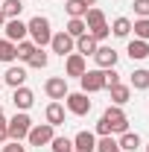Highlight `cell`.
<instances>
[{"label":"cell","instance_id":"1","mask_svg":"<svg viewBox=\"0 0 149 152\" xmlns=\"http://www.w3.org/2000/svg\"><path fill=\"white\" fill-rule=\"evenodd\" d=\"M123 132H129V117H126V111L120 105H108L102 111V117H99V123H96V134L105 137V134H123Z\"/></svg>","mask_w":149,"mask_h":152},{"label":"cell","instance_id":"2","mask_svg":"<svg viewBox=\"0 0 149 152\" xmlns=\"http://www.w3.org/2000/svg\"><path fill=\"white\" fill-rule=\"evenodd\" d=\"M26 35H29V41H32L35 47H47V44H50V38H53L50 18H44V15L29 18V20H26Z\"/></svg>","mask_w":149,"mask_h":152},{"label":"cell","instance_id":"3","mask_svg":"<svg viewBox=\"0 0 149 152\" xmlns=\"http://www.w3.org/2000/svg\"><path fill=\"white\" fill-rule=\"evenodd\" d=\"M6 129H9V140H26V134L32 129V120L26 111H18L12 120H6Z\"/></svg>","mask_w":149,"mask_h":152},{"label":"cell","instance_id":"4","mask_svg":"<svg viewBox=\"0 0 149 152\" xmlns=\"http://www.w3.org/2000/svg\"><path fill=\"white\" fill-rule=\"evenodd\" d=\"M56 137V126H50V123H32V129L26 134V140H29V146H50V140Z\"/></svg>","mask_w":149,"mask_h":152},{"label":"cell","instance_id":"5","mask_svg":"<svg viewBox=\"0 0 149 152\" xmlns=\"http://www.w3.org/2000/svg\"><path fill=\"white\" fill-rule=\"evenodd\" d=\"M64 111H70L73 117H85V114L91 111V99L85 91H73V94L64 96Z\"/></svg>","mask_w":149,"mask_h":152},{"label":"cell","instance_id":"6","mask_svg":"<svg viewBox=\"0 0 149 152\" xmlns=\"http://www.w3.org/2000/svg\"><path fill=\"white\" fill-rule=\"evenodd\" d=\"M79 82H82V91L85 94H96V91H105V70H85V73L79 76Z\"/></svg>","mask_w":149,"mask_h":152},{"label":"cell","instance_id":"7","mask_svg":"<svg viewBox=\"0 0 149 152\" xmlns=\"http://www.w3.org/2000/svg\"><path fill=\"white\" fill-rule=\"evenodd\" d=\"M50 50L56 53V56H70V53H76V38H70L64 29L61 32H53V38H50Z\"/></svg>","mask_w":149,"mask_h":152},{"label":"cell","instance_id":"8","mask_svg":"<svg viewBox=\"0 0 149 152\" xmlns=\"http://www.w3.org/2000/svg\"><path fill=\"white\" fill-rule=\"evenodd\" d=\"M3 38L12 41V44H18V41H23V38H29V35H26V20L9 18L6 23H3Z\"/></svg>","mask_w":149,"mask_h":152},{"label":"cell","instance_id":"9","mask_svg":"<svg viewBox=\"0 0 149 152\" xmlns=\"http://www.w3.org/2000/svg\"><path fill=\"white\" fill-rule=\"evenodd\" d=\"M117 58H120V53H117L114 47H108V44H99V47H96V53H93V61H96V67H99V70L117 67Z\"/></svg>","mask_w":149,"mask_h":152},{"label":"cell","instance_id":"10","mask_svg":"<svg viewBox=\"0 0 149 152\" xmlns=\"http://www.w3.org/2000/svg\"><path fill=\"white\" fill-rule=\"evenodd\" d=\"M44 94L50 96V99H64V96L70 94L67 91V76H50L47 82H44Z\"/></svg>","mask_w":149,"mask_h":152},{"label":"cell","instance_id":"11","mask_svg":"<svg viewBox=\"0 0 149 152\" xmlns=\"http://www.w3.org/2000/svg\"><path fill=\"white\" fill-rule=\"evenodd\" d=\"M88 70V61H85V56H79V53H70V56H64V76H79Z\"/></svg>","mask_w":149,"mask_h":152},{"label":"cell","instance_id":"12","mask_svg":"<svg viewBox=\"0 0 149 152\" xmlns=\"http://www.w3.org/2000/svg\"><path fill=\"white\" fill-rule=\"evenodd\" d=\"M12 102H15L18 111H29L32 102H35V94H32L26 85H20V88H15V94H12Z\"/></svg>","mask_w":149,"mask_h":152},{"label":"cell","instance_id":"13","mask_svg":"<svg viewBox=\"0 0 149 152\" xmlns=\"http://www.w3.org/2000/svg\"><path fill=\"white\" fill-rule=\"evenodd\" d=\"M126 53H129L131 61H143L149 58V41H140V38H131L129 47H126Z\"/></svg>","mask_w":149,"mask_h":152},{"label":"cell","instance_id":"14","mask_svg":"<svg viewBox=\"0 0 149 152\" xmlns=\"http://www.w3.org/2000/svg\"><path fill=\"white\" fill-rule=\"evenodd\" d=\"M73 149L76 152H93V149H96V134H93V132H76Z\"/></svg>","mask_w":149,"mask_h":152},{"label":"cell","instance_id":"15","mask_svg":"<svg viewBox=\"0 0 149 152\" xmlns=\"http://www.w3.org/2000/svg\"><path fill=\"white\" fill-rule=\"evenodd\" d=\"M23 82H26V67H20V64L18 67L12 64V67L3 73V85H9V88H20Z\"/></svg>","mask_w":149,"mask_h":152},{"label":"cell","instance_id":"16","mask_svg":"<svg viewBox=\"0 0 149 152\" xmlns=\"http://www.w3.org/2000/svg\"><path fill=\"white\" fill-rule=\"evenodd\" d=\"M44 120H47L50 126H61V123H64V105L53 99V102L44 108Z\"/></svg>","mask_w":149,"mask_h":152},{"label":"cell","instance_id":"17","mask_svg":"<svg viewBox=\"0 0 149 152\" xmlns=\"http://www.w3.org/2000/svg\"><path fill=\"white\" fill-rule=\"evenodd\" d=\"M108 94H111V105H120V108H123V105H126V102L131 99V88L120 82V85H114V88H108Z\"/></svg>","mask_w":149,"mask_h":152},{"label":"cell","instance_id":"18","mask_svg":"<svg viewBox=\"0 0 149 152\" xmlns=\"http://www.w3.org/2000/svg\"><path fill=\"white\" fill-rule=\"evenodd\" d=\"M117 143H120V149H123V152H137L140 146H143V140H140V134H137V132H123Z\"/></svg>","mask_w":149,"mask_h":152},{"label":"cell","instance_id":"19","mask_svg":"<svg viewBox=\"0 0 149 152\" xmlns=\"http://www.w3.org/2000/svg\"><path fill=\"white\" fill-rule=\"evenodd\" d=\"M129 88L131 91H149V70L146 67H137V70L129 76Z\"/></svg>","mask_w":149,"mask_h":152},{"label":"cell","instance_id":"20","mask_svg":"<svg viewBox=\"0 0 149 152\" xmlns=\"http://www.w3.org/2000/svg\"><path fill=\"white\" fill-rule=\"evenodd\" d=\"M96 47H99V44H96L88 32H85L82 38H76V53H79V56H85V58L93 56V53H96Z\"/></svg>","mask_w":149,"mask_h":152},{"label":"cell","instance_id":"21","mask_svg":"<svg viewBox=\"0 0 149 152\" xmlns=\"http://www.w3.org/2000/svg\"><path fill=\"white\" fill-rule=\"evenodd\" d=\"M0 12L6 15V20H9V18H20V12H23V0H3V3H0Z\"/></svg>","mask_w":149,"mask_h":152},{"label":"cell","instance_id":"22","mask_svg":"<svg viewBox=\"0 0 149 152\" xmlns=\"http://www.w3.org/2000/svg\"><path fill=\"white\" fill-rule=\"evenodd\" d=\"M111 35L129 38V35H131V20H129V18H114V20H111Z\"/></svg>","mask_w":149,"mask_h":152},{"label":"cell","instance_id":"23","mask_svg":"<svg viewBox=\"0 0 149 152\" xmlns=\"http://www.w3.org/2000/svg\"><path fill=\"white\" fill-rule=\"evenodd\" d=\"M26 64H29V67H35V70H44V67L50 64V53H44V47H35V53L29 56Z\"/></svg>","mask_w":149,"mask_h":152},{"label":"cell","instance_id":"24","mask_svg":"<svg viewBox=\"0 0 149 152\" xmlns=\"http://www.w3.org/2000/svg\"><path fill=\"white\" fill-rule=\"evenodd\" d=\"M64 32L70 38H82L85 32H88V26H85V18H70L67 20V26H64Z\"/></svg>","mask_w":149,"mask_h":152},{"label":"cell","instance_id":"25","mask_svg":"<svg viewBox=\"0 0 149 152\" xmlns=\"http://www.w3.org/2000/svg\"><path fill=\"white\" fill-rule=\"evenodd\" d=\"M99 23H105V12H102V9H96V6H91V9L85 12V26L93 29V26H99Z\"/></svg>","mask_w":149,"mask_h":152},{"label":"cell","instance_id":"26","mask_svg":"<svg viewBox=\"0 0 149 152\" xmlns=\"http://www.w3.org/2000/svg\"><path fill=\"white\" fill-rule=\"evenodd\" d=\"M64 12H67L70 18H85L88 6H85L82 0H64Z\"/></svg>","mask_w":149,"mask_h":152},{"label":"cell","instance_id":"27","mask_svg":"<svg viewBox=\"0 0 149 152\" xmlns=\"http://www.w3.org/2000/svg\"><path fill=\"white\" fill-rule=\"evenodd\" d=\"M15 58H18V53H15V44H12V41H6V38H0V61L12 64Z\"/></svg>","mask_w":149,"mask_h":152},{"label":"cell","instance_id":"28","mask_svg":"<svg viewBox=\"0 0 149 152\" xmlns=\"http://www.w3.org/2000/svg\"><path fill=\"white\" fill-rule=\"evenodd\" d=\"M15 53H18L20 61H29V56L35 53V44H32L29 38H23V41H18V44H15Z\"/></svg>","mask_w":149,"mask_h":152},{"label":"cell","instance_id":"29","mask_svg":"<svg viewBox=\"0 0 149 152\" xmlns=\"http://www.w3.org/2000/svg\"><path fill=\"white\" fill-rule=\"evenodd\" d=\"M93 152H123V149H120V143L114 140L111 134H105V137L96 140V149H93Z\"/></svg>","mask_w":149,"mask_h":152},{"label":"cell","instance_id":"30","mask_svg":"<svg viewBox=\"0 0 149 152\" xmlns=\"http://www.w3.org/2000/svg\"><path fill=\"white\" fill-rule=\"evenodd\" d=\"M131 32H134V38H140V41H149V18H137L131 23Z\"/></svg>","mask_w":149,"mask_h":152},{"label":"cell","instance_id":"31","mask_svg":"<svg viewBox=\"0 0 149 152\" xmlns=\"http://www.w3.org/2000/svg\"><path fill=\"white\" fill-rule=\"evenodd\" d=\"M88 35H91L96 44H102L105 38L111 35V26H108V20H105V23H99V26H93V29H88Z\"/></svg>","mask_w":149,"mask_h":152},{"label":"cell","instance_id":"32","mask_svg":"<svg viewBox=\"0 0 149 152\" xmlns=\"http://www.w3.org/2000/svg\"><path fill=\"white\" fill-rule=\"evenodd\" d=\"M50 149H53V152H70V149H73V140H70V137L56 134V137L50 140Z\"/></svg>","mask_w":149,"mask_h":152},{"label":"cell","instance_id":"33","mask_svg":"<svg viewBox=\"0 0 149 152\" xmlns=\"http://www.w3.org/2000/svg\"><path fill=\"white\" fill-rule=\"evenodd\" d=\"M131 9H134V15H137V18H149V0H134V3H131Z\"/></svg>","mask_w":149,"mask_h":152},{"label":"cell","instance_id":"34","mask_svg":"<svg viewBox=\"0 0 149 152\" xmlns=\"http://www.w3.org/2000/svg\"><path fill=\"white\" fill-rule=\"evenodd\" d=\"M114 85H120V73H117L114 67H108V70H105V91L114 88Z\"/></svg>","mask_w":149,"mask_h":152},{"label":"cell","instance_id":"35","mask_svg":"<svg viewBox=\"0 0 149 152\" xmlns=\"http://www.w3.org/2000/svg\"><path fill=\"white\" fill-rule=\"evenodd\" d=\"M3 152H26V146H20V140H6Z\"/></svg>","mask_w":149,"mask_h":152},{"label":"cell","instance_id":"36","mask_svg":"<svg viewBox=\"0 0 149 152\" xmlns=\"http://www.w3.org/2000/svg\"><path fill=\"white\" fill-rule=\"evenodd\" d=\"M9 140V129H6V117H0V143Z\"/></svg>","mask_w":149,"mask_h":152},{"label":"cell","instance_id":"37","mask_svg":"<svg viewBox=\"0 0 149 152\" xmlns=\"http://www.w3.org/2000/svg\"><path fill=\"white\" fill-rule=\"evenodd\" d=\"M82 3H85L88 9H91V6H96V0H82Z\"/></svg>","mask_w":149,"mask_h":152},{"label":"cell","instance_id":"38","mask_svg":"<svg viewBox=\"0 0 149 152\" xmlns=\"http://www.w3.org/2000/svg\"><path fill=\"white\" fill-rule=\"evenodd\" d=\"M3 23H6V15H3V12H0V26H3Z\"/></svg>","mask_w":149,"mask_h":152},{"label":"cell","instance_id":"39","mask_svg":"<svg viewBox=\"0 0 149 152\" xmlns=\"http://www.w3.org/2000/svg\"><path fill=\"white\" fill-rule=\"evenodd\" d=\"M0 117H3V105H0Z\"/></svg>","mask_w":149,"mask_h":152},{"label":"cell","instance_id":"40","mask_svg":"<svg viewBox=\"0 0 149 152\" xmlns=\"http://www.w3.org/2000/svg\"><path fill=\"white\" fill-rule=\"evenodd\" d=\"M146 152H149V143H146Z\"/></svg>","mask_w":149,"mask_h":152},{"label":"cell","instance_id":"41","mask_svg":"<svg viewBox=\"0 0 149 152\" xmlns=\"http://www.w3.org/2000/svg\"><path fill=\"white\" fill-rule=\"evenodd\" d=\"M0 88H3V82H0Z\"/></svg>","mask_w":149,"mask_h":152},{"label":"cell","instance_id":"42","mask_svg":"<svg viewBox=\"0 0 149 152\" xmlns=\"http://www.w3.org/2000/svg\"><path fill=\"white\" fill-rule=\"evenodd\" d=\"M70 152H76V149H70Z\"/></svg>","mask_w":149,"mask_h":152},{"label":"cell","instance_id":"43","mask_svg":"<svg viewBox=\"0 0 149 152\" xmlns=\"http://www.w3.org/2000/svg\"><path fill=\"white\" fill-rule=\"evenodd\" d=\"M0 3H3V0H0Z\"/></svg>","mask_w":149,"mask_h":152}]
</instances>
